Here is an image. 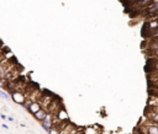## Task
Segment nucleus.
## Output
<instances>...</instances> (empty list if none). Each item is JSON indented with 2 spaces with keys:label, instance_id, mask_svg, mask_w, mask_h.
Segmentation results:
<instances>
[{
  "label": "nucleus",
  "instance_id": "obj_1",
  "mask_svg": "<svg viewBox=\"0 0 158 134\" xmlns=\"http://www.w3.org/2000/svg\"><path fill=\"white\" fill-rule=\"evenodd\" d=\"M10 96H11V100H12L15 103L21 105V106H22V105L25 103V101H26V95H25L24 91H14V92L10 93Z\"/></svg>",
  "mask_w": 158,
  "mask_h": 134
},
{
  "label": "nucleus",
  "instance_id": "obj_2",
  "mask_svg": "<svg viewBox=\"0 0 158 134\" xmlns=\"http://www.w3.org/2000/svg\"><path fill=\"white\" fill-rule=\"evenodd\" d=\"M53 116H54V114H52V113H48V112H47V114H46L45 119L41 122V127H42L46 132H48V129L53 126Z\"/></svg>",
  "mask_w": 158,
  "mask_h": 134
},
{
  "label": "nucleus",
  "instance_id": "obj_3",
  "mask_svg": "<svg viewBox=\"0 0 158 134\" xmlns=\"http://www.w3.org/2000/svg\"><path fill=\"white\" fill-rule=\"evenodd\" d=\"M41 108H42V107H41V105H40L38 101H33V102H31V103L26 107V109H27L31 114H35L36 112H38Z\"/></svg>",
  "mask_w": 158,
  "mask_h": 134
},
{
  "label": "nucleus",
  "instance_id": "obj_4",
  "mask_svg": "<svg viewBox=\"0 0 158 134\" xmlns=\"http://www.w3.org/2000/svg\"><path fill=\"white\" fill-rule=\"evenodd\" d=\"M46 114H47V111L45 109V108H41V109H40L38 112H36L35 114H33V117L40 122V123H41L43 119H45V117H46Z\"/></svg>",
  "mask_w": 158,
  "mask_h": 134
},
{
  "label": "nucleus",
  "instance_id": "obj_5",
  "mask_svg": "<svg viewBox=\"0 0 158 134\" xmlns=\"http://www.w3.org/2000/svg\"><path fill=\"white\" fill-rule=\"evenodd\" d=\"M0 97H3V99H5V100H10V99H11L10 95H9L6 91H4L3 89H0Z\"/></svg>",
  "mask_w": 158,
  "mask_h": 134
},
{
  "label": "nucleus",
  "instance_id": "obj_6",
  "mask_svg": "<svg viewBox=\"0 0 158 134\" xmlns=\"http://www.w3.org/2000/svg\"><path fill=\"white\" fill-rule=\"evenodd\" d=\"M47 133H48V134H61V133H59V130H58V128H57L56 126H52V127L48 129Z\"/></svg>",
  "mask_w": 158,
  "mask_h": 134
},
{
  "label": "nucleus",
  "instance_id": "obj_7",
  "mask_svg": "<svg viewBox=\"0 0 158 134\" xmlns=\"http://www.w3.org/2000/svg\"><path fill=\"white\" fill-rule=\"evenodd\" d=\"M5 85H6V81L4 79H0V89H4Z\"/></svg>",
  "mask_w": 158,
  "mask_h": 134
},
{
  "label": "nucleus",
  "instance_id": "obj_8",
  "mask_svg": "<svg viewBox=\"0 0 158 134\" xmlns=\"http://www.w3.org/2000/svg\"><path fill=\"white\" fill-rule=\"evenodd\" d=\"M0 118H1L3 121H5V119H8V117L5 116V114H0Z\"/></svg>",
  "mask_w": 158,
  "mask_h": 134
},
{
  "label": "nucleus",
  "instance_id": "obj_9",
  "mask_svg": "<svg viewBox=\"0 0 158 134\" xmlns=\"http://www.w3.org/2000/svg\"><path fill=\"white\" fill-rule=\"evenodd\" d=\"M8 121H9V122H14L15 119H14L12 117H8Z\"/></svg>",
  "mask_w": 158,
  "mask_h": 134
},
{
  "label": "nucleus",
  "instance_id": "obj_10",
  "mask_svg": "<svg viewBox=\"0 0 158 134\" xmlns=\"http://www.w3.org/2000/svg\"><path fill=\"white\" fill-rule=\"evenodd\" d=\"M1 127H3V128H4V129H9V127H8V126H6V124H1Z\"/></svg>",
  "mask_w": 158,
  "mask_h": 134
}]
</instances>
